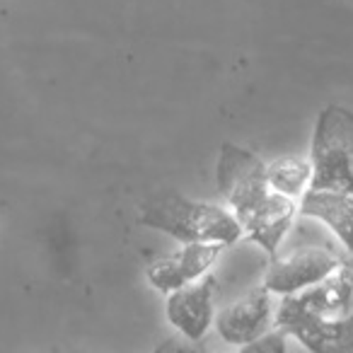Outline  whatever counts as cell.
I'll use <instances>...</instances> for the list:
<instances>
[{
  "label": "cell",
  "instance_id": "5b68a950",
  "mask_svg": "<svg viewBox=\"0 0 353 353\" xmlns=\"http://www.w3.org/2000/svg\"><path fill=\"white\" fill-rule=\"evenodd\" d=\"M341 264V256L329 247H307L288 256H274L264 274V288L271 295H290L319 283Z\"/></svg>",
  "mask_w": 353,
  "mask_h": 353
},
{
  "label": "cell",
  "instance_id": "30bf717a",
  "mask_svg": "<svg viewBox=\"0 0 353 353\" xmlns=\"http://www.w3.org/2000/svg\"><path fill=\"white\" fill-rule=\"evenodd\" d=\"M266 179L271 189L288 199H300L312 179V162L303 157H279L266 165Z\"/></svg>",
  "mask_w": 353,
  "mask_h": 353
},
{
  "label": "cell",
  "instance_id": "52a82bcc",
  "mask_svg": "<svg viewBox=\"0 0 353 353\" xmlns=\"http://www.w3.org/2000/svg\"><path fill=\"white\" fill-rule=\"evenodd\" d=\"M216 329L228 343L247 346L274 327V303L271 293L259 285L237 303H230L216 314Z\"/></svg>",
  "mask_w": 353,
  "mask_h": 353
},
{
  "label": "cell",
  "instance_id": "8992f818",
  "mask_svg": "<svg viewBox=\"0 0 353 353\" xmlns=\"http://www.w3.org/2000/svg\"><path fill=\"white\" fill-rule=\"evenodd\" d=\"M225 245L221 242H189L179 252L157 259L148 266V281L160 293H172L187 283H194L211 271L221 259Z\"/></svg>",
  "mask_w": 353,
  "mask_h": 353
},
{
  "label": "cell",
  "instance_id": "3957f363",
  "mask_svg": "<svg viewBox=\"0 0 353 353\" xmlns=\"http://www.w3.org/2000/svg\"><path fill=\"white\" fill-rule=\"evenodd\" d=\"M310 189L353 194V112L327 104L319 112L310 148Z\"/></svg>",
  "mask_w": 353,
  "mask_h": 353
},
{
  "label": "cell",
  "instance_id": "7a4b0ae2",
  "mask_svg": "<svg viewBox=\"0 0 353 353\" xmlns=\"http://www.w3.org/2000/svg\"><path fill=\"white\" fill-rule=\"evenodd\" d=\"M141 223L189 242H221L235 245L242 237V228L232 213L213 203H199L176 192H157L141 203Z\"/></svg>",
  "mask_w": 353,
  "mask_h": 353
},
{
  "label": "cell",
  "instance_id": "ba28073f",
  "mask_svg": "<svg viewBox=\"0 0 353 353\" xmlns=\"http://www.w3.org/2000/svg\"><path fill=\"white\" fill-rule=\"evenodd\" d=\"M218 281L213 276L199 279L194 283H187L182 288H176L167 298V319L170 324L182 332L187 339L199 341L206 336L211 329L213 317H216V307H213V290H216Z\"/></svg>",
  "mask_w": 353,
  "mask_h": 353
},
{
  "label": "cell",
  "instance_id": "9c48e42d",
  "mask_svg": "<svg viewBox=\"0 0 353 353\" xmlns=\"http://www.w3.org/2000/svg\"><path fill=\"white\" fill-rule=\"evenodd\" d=\"M298 213L314 221H322L339 237L346 252H353V194L305 189L300 196Z\"/></svg>",
  "mask_w": 353,
  "mask_h": 353
},
{
  "label": "cell",
  "instance_id": "6da1fadb",
  "mask_svg": "<svg viewBox=\"0 0 353 353\" xmlns=\"http://www.w3.org/2000/svg\"><path fill=\"white\" fill-rule=\"evenodd\" d=\"M218 189L242 228V235L266 250L271 259L293 228L298 203L271 189L261 157L235 143H223L218 157Z\"/></svg>",
  "mask_w": 353,
  "mask_h": 353
},
{
  "label": "cell",
  "instance_id": "8fae6325",
  "mask_svg": "<svg viewBox=\"0 0 353 353\" xmlns=\"http://www.w3.org/2000/svg\"><path fill=\"white\" fill-rule=\"evenodd\" d=\"M245 351H259V353H279V351H285V334L281 329H274V332H266L261 334L259 339L250 341L247 346H242Z\"/></svg>",
  "mask_w": 353,
  "mask_h": 353
},
{
  "label": "cell",
  "instance_id": "277c9868",
  "mask_svg": "<svg viewBox=\"0 0 353 353\" xmlns=\"http://www.w3.org/2000/svg\"><path fill=\"white\" fill-rule=\"evenodd\" d=\"M274 327L293 334L310 351H343L353 348V314L332 319L307 305L298 293L281 295L274 314Z\"/></svg>",
  "mask_w": 353,
  "mask_h": 353
},
{
  "label": "cell",
  "instance_id": "7c38bea8",
  "mask_svg": "<svg viewBox=\"0 0 353 353\" xmlns=\"http://www.w3.org/2000/svg\"><path fill=\"white\" fill-rule=\"evenodd\" d=\"M336 271L343 279L351 281V285H353V252H348V256H341V264H339Z\"/></svg>",
  "mask_w": 353,
  "mask_h": 353
}]
</instances>
